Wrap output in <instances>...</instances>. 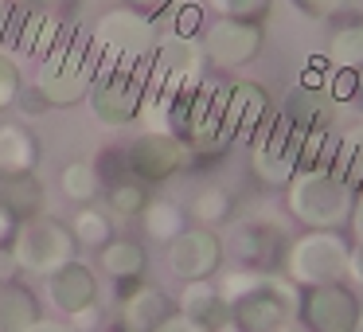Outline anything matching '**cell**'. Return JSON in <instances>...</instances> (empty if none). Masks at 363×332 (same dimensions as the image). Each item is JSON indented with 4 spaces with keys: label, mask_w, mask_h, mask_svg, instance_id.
<instances>
[{
    "label": "cell",
    "mask_w": 363,
    "mask_h": 332,
    "mask_svg": "<svg viewBox=\"0 0 363 332\" xmlns=\"http://www.w3.org/2000/svg\"><path fill=\"white\" fill-rule=\"evenodd\" d=\"M336 176L347 184V188H359L363 192V129H352L344 137L336 153Z\"/></svg>",
    "instance_id": "4316f807"
},
{
    "label": "cell",
    "mask_w": 363,
    "mask_h": 332,
    "mask_svg": "<svg viewBox=\"0 0 363 332\" xmlns=\"http://www.w3.org/2000/svg\"><path fill=\"white\" fill-rule=\"evenodd\" d=\"M305 316L316 332H355V324H359V305H355L352 293L332 282V285H316V289L308 293Z\"/></svg>",
    "instance_id": "9a60e30c"
},
{
    "label": "cell",
    "mask_w": 363,
    "mask_h": 332,
    "mask_svg": "<svg viewBox=\"0 0 363 332\" xmlns=\"http://www.w3.org/2000/svg\"><path fill=\"white\" fill-rule=\"evenodd\" d=\"M24 332H79V328H74L71 321H48V316H40V321L28 324Z\"/></svg>",
    "instance_id": "ab89813d"
},
{
    "label": "cell",
    "mask_w": 363,
    "mask_h": 332,
    "mask_svg": "<svg viewBox=\"0 0 363 332\" xmlns=\"http://www.w3.org/2000/svg\"><path fill=\"white\" fill-rule=\"evenodd\" d=\"M347 270H352V274H355V277H359V282H363V246H359V250L352 254V258H347Z\"/></svg>",
    "instance_id": "60d3db41"
},
{
    "label": "cell",
    "mask_w": 363,
    "mask_h": 332,
    "mask_svg": "<svg viewBox=\"0 0 363 332\" xmlns=\"http://www.w3.org/2000/svg\"><path fill=\"white\" fill-rule=\"evenodd\" d=\"M12 254H16L20 270L35 277H48L55 270H63L67 262H74L79 243H74L71 227L51 215H32V219L16 223V235H12Z\"/></svg>",
    "instance_id": "277c9868"
},
{
    "label": "cell",
    "mask_w": 363,
    "mask_h": 332,
    "mask_svg": "<svg viewBox=\"0 0 363 332\" xmlns=\"http://www.w3.org/2000/svg\"><path fill=\"white\" fill-rule=\"evenodd\" d=\"M355 82H359V74H355V71H344V67H340V74L332 79V90H336V98H352V94H355Z\"/></svg>",
    "instance_id": "74e56055"
},
{
    "label": "cell",
    "mask_w": 363,
    "mask_h": 332,
    "mask_svg": "<svg viewBox=\"0 0 363 332\" xmlns=\"http://www.w3.org/2000/svg\"><path fill=\"white\" fill-rule=\"evenodd\" d=\"M121 157H125V168L133 180L141 184H160L168 180V176H176L184 165H188V145L180 141L176 133H145L137 137L129 149H121Z\"/></svg>",
    "instance_id": "9c48e42d"
},
{
    "label": "cell",
    "mask_w": 363,
    "mask_h": 332,
    "mask_svg": "<svg viewBox=\"0 0 363 332\" xmlns=\"http://www.w3.org/2000/svg\"><path fill=\"white\" fill-rule=\"evenodd\" d=\"M110 4H129V0H110Z\"/></svg>",
    "instance_id": "7bdbcfd3"
},
{
    "label": "cell",
    "mask_w": 363,
    "mask_h": 332,
    "mask_svg": "<svg viewBox=\"0 0 363 332\" xmlns=\"http://www.w3.org/2000/svg\"><path fill=\"white\" fill-rule=\"evenodd\" d=\"M176 313H184L191 324H199V328L207 332H223L230 324V305L223 301V293L215 289L211 282H188L180 293V309Z\"/></svg>",
    "instance_id": "e0dca14e"
},
{
    "label": "cell",
    "mask_w": 363,
    "mask_h": 332,
    "mask_svg": "<svg viewBox=\"0 0 363 332\" xmlns=\"http://www.w3.org/2000/svg\"><path fill=\"white\" fill-rule=\"evenodd\" d=\"M16 215H12L9 211V207H4V204H0V246H9L12 243V235H16Z\"/></svg>",
    "instance_id": "f35d334b"
},
{
    "label": "cell",
    "mask_w": 363,
    "mask_h": 332,
    "mask_svg": "<svg viewBox=\"0 0 363 332\" xmlns=\"http://www.w3.org/2000/svg\"><path fill=\"white\" fill-rule=\"evenodd\" d=\"M145 219V231H149V238H160V243H172L176 235L184 231V215L176 204H164V199H149L141 211Z\"/></svg>",
    "instance_id": "484cf974"
},
{
    "label": "cell",
    "mask_w": 363,
    "mask_h": 332,
    "mask_svg": "<svg viewBox=\"0 0 363 332\" xmlns=\"http://www.w3.org/2000/svg\"><path fill=\"white\" fill-rule=\"evenodd\" d=\"M164 316H172V301L152 285H133L121 297V324L129 332H152Z\"/></svg>",
    "instance_id": "ac0fdd59"
},
{
    "label": "cell",
    "mask_w": 363,
    "mask_h": 332,
    "mask_svg": "<svg viewBox=\"0 0 363 332\" xmlns=\"http://www.w3.org/2000/svg\"><path fill=\"white\" fill-rule=\"evenodd\" d=\"M355 94H359V102H363V79H359V82H355Z\"/></svg>",
    "instance_id": "b9f144b4"
},
{
    "label": "cell",
    "mask_w": 363,
    "mask_h": 332,
    "mask_svg": "<svg viewBox=\"0 0 363 332\" xmlns=\"http://www.w3.org/2000/svg\"><path fill=\"white\" fill-rule=\"evenodd\" d=\"M191 215L199 219V227H215V223H223V219L230 215V199H227V192H219V188L199 192L196 204H191Z\"/></svg>",
    "instance_id": "f546056e"
},
{
    "label": "cell",
    "mask_w": 363,
    "mask_h": 332,
    "mask_svg": "<svg viewBox=\"0 0 363 332\" xmlns=\"http://www.w3.org/2000/svg\"><path fill=\"white\" fill-rule=\"evenodd\" d=\"M223 262V243L211 227H184L168 243V266L184 282H203L219 270Z\"/></svg>",
    "instance_id": "8fae6325"
},
{
    "label": "cell",
    "mask_w": 363,
    "mask_h": 332,
    "mask_svg": "<svg viewBox=\"0 0 363 332\" xmlns=\"http://www.w3.org/2000/svg\"><path fill=\"white\" fill-rule=\"evenodd\" d=\"M106 199H110V207H113L118 215H141L145 204H149V192H145L141 180L125 176V180H113V184H110Z\"/></svg>",
    "instance_id": "83f0119b"
},
{
    "label": "cell",
    "mask_w": 363,
    "mask_h": 332,
    "mask_svg": "<svg viewBox=\"0 0 363 332\" xmlns=\"http://www.w3.org/2000/svg\"><path fill=\"white\" fill-rule=\"evenodd\" d=\"M102 258V270L113 277V282H137L145 274V246L133 243V238H110V243L98 250Z\"/></svg>",
    "instance_id": "44dd1931"
},
{
    "label": "cell",
    "mask_w": 363,
    "mask_h": 332,
    "mask_svg": "<svg viewBox=\"0 0 363 332\" xmlns=\"http://www.w3.org/2000/svg\"><path fill=\"white\" fill-rule=\"evenodd\" d=\"M59 188H63V196L74 199V204H90V199L102 192V176H98V168L90 165V160H74V165H67L63 172H59Z\"/></svg>",
    "instance_id": "cb8c5ba5"
},
{
    "label": "cell",
    "mask_w": 363,
    "mask_h": 332,
    "mask_svg": "<svg viewBox=\"0 0 363 332\" xmlns=\"http://www.w3.org/2000/svg\"><path fill=\"white\" fill-rule=\"evenodd\" d=\"M215 12H223L227 20H254L269 9V0H207Z\"/></svg>",
    "instance_id": "1f68e13d"
},
{
    "label": "cell",
    "mask_w": 363,
    "mask_h": 332,
    "mask_svg": "<svg viewBox=\"0 0 363 332\" xmlns=\"http://www.w3.org/2000/svg\"><path fill=\"white\" fill-rule=\"evenodd\" d=\"M289 207L297 219L313 223V227H336L352 215V188L336 172L305 168L289 184Z\"/></svg>",
    "instance_id": "8992f818"
},
{
    "label": "cell",
    "mask_w": 363,
    "mask_h": 332,
    "mask_svg": "<svg viewBox=\"0 0 363 332\" xmlns=\"http://www.w3.org/2000/svg\"><path fill=\"white\" fill-rule=\"evenodd\" d=\"M305 16H332V12L344 4V0H293Z\"/></svg>",
    "instance_id": "e575fe53"
},
{
    "label": "cell",
    "mask_w": 363,
    "mask_h": 332,
    "mask_svg": "<svg viewBox=\"0 0 363 332\" xmlns=\"http://www.w3.org/2000/svg\"><path fill=\"white\" fill-rule=\"evenodd\" d=\"M176 35H196V28H199V16H203V12L196 9V4H176Z\"/></svg>",
    "instance_id": "d6a6232c"
},
{
    "label": "cell",
    "mask_w": 363,
    "mask_h": 332,
    "mask_svg": "<svg viewBox=\"0 0 363 332\" xmlns=\"http://www.w3.org/2000/svg\"><path fill=\"white\" fill-rule=\"evenodd\" d=\"M308 133H301L297 126H289L285 118H277L274 126H266L254 137V172L266 184H285L297 176L301 165V145Z\"/></svg>",
    "instance_id": "ba28073f"
},
{
    "label": "cell",
    "mask_w": 363,
    "mask_h": 332,
    "mask_svg": "<svg viewBox=\"0 0 363 332\" xmlns=\"http://www.w3.org/2000/svg\"><path fill=\"white\" fill-rule=\"evenodd\" d=\"M20 43L32 55H48V51H55L63 43V24L55 16H48V12H32L24 20V28H20Z\"/></svg>",
    "instance_id": "603a6c76"
},
{
    "label": "cell",
    "mask_w": 363,
    "mask_h": 332,
    "mask_svg": "<svg viewBox=\"0 0 363 332\" xmlns=\"http://www.w3.org/2000/svg\"><path fill=\"white\" fill-rule=\"evenodd\" d=\"M48 301L59 309V313H67V316L98 305V277H94V270H90L86 262L74 258V262H67L63 270L48 274Z\"/></svg>",
    "instance_id": "5bb4252c"
},
{
    "label": "cell",
    "mask_w": 363,
    "mask_h": 332,
    "mask_svg": "<svg viewBox=\"0 0 363 332\" xmlns=\"http://www.w3.org/2000/svg\"><path fill=\"white\" fill-rule=\"evenodd\" d=\"M35 165H40V141L24 126L4 121L0 126V176L35 172Z\"/></svg>",
    "instance_id": "d6986e66"
},
{
    "label": "cell",
    "mask_w": 363,
    "mask_h": 332,
    "mask_svg": "<svg viewBox=\"0 0 363 332\" xmlns=\"http://www.w3.org/2000/svg\"><path fill=\"white\" fill-rule=\"evenodd\" d=\"M332 63L344 71H359L363 67V24H352L332 40Z\"/></svg>",
    "instance_id": "f1b7e54d"
},
{
    "label": "cell",
    "mask_w": 363,
    "mask_h": 332,
    "mask_svg": "<svg viewBox=\"0 0 363 332\" xmlns=\"http://www.w3.org/2000/svg\"><path fill=\"white\" fill-rule=\"evenodd\" d=\"M0 204L9 207L16 219L43 215V184H40V176H35V172L0 176Z\"/></svg>",
    "instance_id": "ffe728a7"
},
{
    "label": "cell",
    "mask_w": 363,
    "mask_h": 332,
    "mask_svg": "<svg viewBox=\"0 0 363 332\" xmlns=\"http://www.w3.org/2000/svg\"><path fill=\"white\" fill-rule=\"evenodd\" d=\"M277 246H281V227H274V223L266 219H246L235 227V235H230V250H235V258L242 262L246 270H258L269 266V262L277 258Z\"/></svg>",
    "instance_id": "2e32d148"
},
{
    "label": "cell",
    "mask_w": 363,
    "mask_h": 332,
    "mask_svg": "<svg viewBox=\"0 0 363 332\" xmlns=\"http://www.w3.org/2000/svg\"><path fill=\"white\" fill-rule=\"evenodd\" d=\"M40 321V301L24 285H0V332H24Z\"/></svg>",
    "instance_id": "7402d4cb"
},
{
    "label": "cell",
    "mask_w": 363,
    "mask_h": 332,
    "mask_svg": "<svg viewBox=\"0 0 363 332\" xmlns=\"http://www.w3.org/2000/svg\"><path fill=\"white\" fill-rule=\"evenodd\" d=\"M24 274L16 262V254H12V246H0V285H12L16 277Z\"/></svg>",
    "instance_id": "836d02e7"
},
{
    "label": "cell",
    "mask_w": 363,
    "mask_h": 332,
    "mask_svg": "<svg viewBox=\"0 0 363 332\" xmlns=\"http://www.w3.org/2000/svg\"><path fill=\"white\" fill-rule=\"evenodd\" d=\"M152 332H207V328H199V324H191L184 313H172V316H164V321H160Z\"/></svg>",
    "instance_id": "d590c367"
},
{
    "label": "cell",
    "mask_w": 363,
    "mask_h": 332,
    "mask_svg": "<svg viewBox=\"0 0 363 332\" xmlns=\"http://www.w3.org/2000/svg\"><path fill=\"white\" fill-rule=\"evenodd\" d=\"M98 63L102 59L94 51H86L82 43H59L55 51L43 55L40 74H35V94H40V102L55 106V110L86 102Z\"/></svg>",
    "instance_id": "3957f363"
},
{
    "label": "cell",
    "mask_w": 363,
    "mask_h": 332,
    "mask_svg": "<svg viewBox=\"0 0 363 332\" xmlns=\"http://www.w3.org/2000/svg\"><path fill=\"white\" fill-rule=\"evenodd\" d=\"M347 246L336 235H305L289 250V274L308 285H332L347 274Z\"/></svg>",
    "instance_id": "30bf717a"
},
{
    "label": "cell",
    "mask_w": 363,
    "mask_h": 332,
    "mask_svg": "<svg viewBox=\"0 0 363 332\" xmlns=\"http://www.w3.org/2000/svg\"><path fill=\"white\" fill-rule=\"evenodd\" d=\"M269 102L254 82H230L227 98H223V137L227 141H254L262 129L269 126L266 121Z\"/></svg>",
    "instance_id": "4fadbf2b"
},
{
    "label": "cell",
    "mask_w": 363,
    "mask_h": 332,
    "mask_svg": "<svg viewBox=\"0 0 363 332\" xmlns=\"http://www.w3.org/2000/svg\"><path fill=\"white\" fill-rule=\"evenodd\" d=\"M71 235H74L79 246H94V250H102V246L113 238L110 215L98 211V207H82V211H74V219H71Z\"/></svg>",
    "instance_id": "d4e9b609"
},
{
    "label": "cell",
    "mask_w": 363,
    "mask_h": 332,
    "mask_svg": "<svg viewBox=\"0 0 363 332\" xmlns=\"http://www.w3.org/2000/svg\"><path fill=\"white\" fill-rule=\"evenodd\" d=\"M199 48L215 67H242L262 51V28L254 20H219L207 28Z\"/></svg>",
    "instance_id": "7c38bea8"
},
{
    "label": "cell",
    "mask_w": 363,
    "mask_h": 332,
    "mask_svg": "<svg viewBox=\"0 0 363 332\" xmlns=\"http://www.w3.org/2000/svg\"><path fill=\"white\" fill-rule=\"evenodd\" d=\"M20 87H24V79H20L16 59L0 51V114H4V110H9V106L20 98Z\"/></svg>",
    "instance_id": "4dcf8cb0"
},
{
    "label": "cell",
    "mask_w": 363,
    "mask_h": 332,
    "mask_svg": "<svg viewBox=\"0 0 363 332\" xmlns=\"http://www.w3.org/2000/svg\"><path fill=\"white\" fill-rule=\"evenodd\" d=\"M67 321H71L79 332H90V328H98V321H102V309H98V305H90V309H82V313L67 316Z\"/></svg>",
    "instance_id": "8d00e7d4"
},
{
    "label": "cell",
    "mask_w": 363,
    "mask_h": 332,
    "mask_svg": "<svg viewBox=\"0 0 363 332\" xmlns=\"http://www.w3.org/2000/svg\"><path fill=\"white\" fill-rule=\"evenodd\" d=\"M152 48H157V24L149 12L133 9V4H113L94 28V51L102 63L149 67Z\"/></svg>",
    "instance_id": "6da1fadb"
},
{
    "label": "cell",
    "mask_w": 363,
    "mask_h": 332,
    "mask_svg": "<svg viewBox=\"0 0 363 332\" xmlns=\"http://www.w3.org/2000/svg\"><path fill=\"white\" fill-rule=\"evenodd\" d=\"M297 309V293L281 277L258 274L235 301H230V324L238 332H277Z\"/></svg>",
    "instance_id": "52a82bcc"
},
{
    "label": "cell",
    "mask_w": 363,
    "mask_h": 332,
    "mask_svg": "<svg viewBox=\"0 0 363 332\" xmlns=\"http://www.w3.org/2000/svg\"><path fill=\"white\" fill-rule=\"evenodd\" d=\"M149 79H145V67H113V63H98L94 82H90L86 106L94 114L98 126L106 129H125L141 118V102Z\"/></svg>",
    "instance_id": "7a4b0ae2"
},
{
    "label": "cell",
    "mask_w": 363,
    "mask_h": 332,
    "mask_svg": "<svg viewBox=\"0 0 363 332\" xmlns=\"http://www.w3.org/2000/svg\"><path fill=\"white\" fill-rule=\"evenodd\" d=\"M203 48H199L191 35H164L157 40L149 55V67H145V79H149V90H160V94H191V90L203 87Z\"/></svg>",
    "instance_id": "5b68a950"
}]
</instances>
